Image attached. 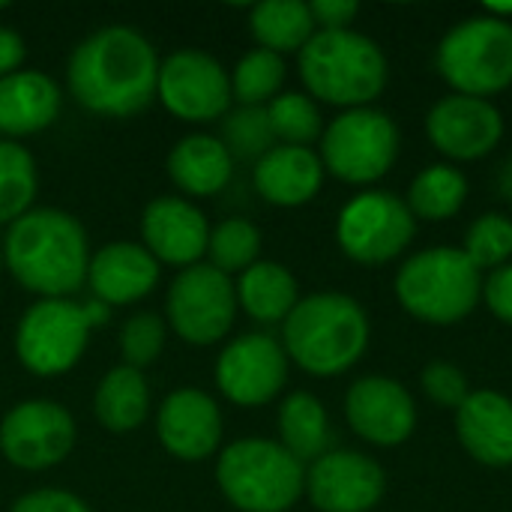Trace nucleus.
Instances as JSON below:
<instances>
[{
  "label": "nucleus",
  "instance_id": "nucleus-1",
  "mask_svg": "<svg viewBox=\"0 0 512 512\" xmlns=\"http://www.w3.org/2000/svg\"><path fill=\"white\" fill-rule=\"evenodd\" d=\"M69 90L93 114L132 117L156 99L159 60L132 27H102L69 57Z\"/></svg>",
  "mask_w": 512,
  "mask_h": 512
},
{
  "label": "nucleus",
  "instance_id": "nucleus-2",
  "mask_svg": "<svg viewBox=\"0 0 512 512\" xmlns=\"http://www.w3.org/2000/svg\"><path fill=\"white\" fill-rule=\"evenodd\" d=\"M3 264L33 294L60 300L81 288L90 267L87 234L63 210H27L9 225L3 240Z\"/></svg>",
  "mask_w": 512,
  "mask_h": 512
},
{
  "label": "nucleus",
  "instance_id": "nucleus-3",
  "mask_svg": "<svg viewBox=\"0 0 512 512\" xmlns=\"http://www.w3.org/2000/svg\"><path fill=\"white\" fill-rule=\"evenodd\" d=\"M285 354L318 378L348 372L369 348V318L345 294H312L285 318Z\"/></svg>",
  "mask_w": 512,
  "mask_h": 512
},
{
  "label": "nucleus",
  "instance_id": "nucleus-4",
  "mask_svg": "<svg viewBox=\"0 0 512 512\" xmlns=\"http://www.w3.org/2000/svg\"><path fill=\"white\" fill-rule=\"evenodd\" d=\"M306 90L330 105L369 108L387 87V57L357 30H318L300 51Z\"/></svg>",
  "mask_w": 512,
  "mask_h": 512
},
{
  "label": "nucleus",
  "instance_id": "nucleus-5",
  "mask_svg": "<svg viewBox=\"0 0 512 512\" xmlns=\"http://www.w3.org/2000/svg\"><path fill=\"white\" fill-rule=\"evenodd\" d=\"M396 297L417 321L447 327L474 312L483 297V273L462 249H426L402 264Z\"/></svg>",
  "mask_w": 512,
  "mask_h": 512
},
{
  "label": "nucleus",
  "instance_id": "nucleus-6",
  "mask_svg": "<svg viewBox=\"0 0 512 512\" xmlns=\"http://www.w3.org/2000/svg\"><path fill=\"white\" fill-rule=\"evenodd\" d=\"M222 495L240 512H288L306 492V471L282 444L246 438L216 465Z\"/></svg>",
  "mask_w": 512,
  "mask_h": 512
},
{
  "label": "nucleus",
  "instance_id": "nucleus-7",
  "mask_svg": "<svg viewBox=\"0 0 512 512\" xmlns=\"http://www.w3.org/2000/svg\"><path fill=\"white\" fill-rule=\"evenodd\" d=\"M108 321L105 303H72L66 297L60 300H39L24 312L15 333V351L24 369H30L39 378H54L69 372L84 348L87 336L96 324Z\"/></svg>",
  "mask_w": 512,
  "mask_h": 512
},
{
  "label": "nucleus",
  "instance_id": "nucleus-8",
  "mask_svg": "<svg viewBox=\"0 0 512 512\" xmlns=\"http://www.w3.org/2000/svg\"><path fill=\"white\" fill-rule=\"evenodd\" d=\"M438 72L462 93L486 99L512 84V24L507 18L474 15L459 21L438 45Z\"/></svg>",
  "mask_w": 512,
  "mask_h": 512
},
{
  "label": "nucleus",
  "instance_id": "nucleus-9",
  "mask_svg": "<svg viewBox=\"0 0 512 512\" xmlns=\"http://www.w3.org/2000/svg\"><path fill=\"white\" fill-rule=\"evenodd\" d=\"M399 156V129L378 108H351L339 114L321 141L324 168L354 186L381 180Z\"/></svg>",
  "mask_w": 512,
  "mask_h": 512
},
{
  "label": "nucleus",
  "instance_id": "nucleus-10",
  "mask_svg": "<svg viewBox=\"0 0 512 512\" xmlns=\"http://www.w3.org/2000/svg\"><path fill=\"white\" fill-rule=\"evenodd\" d=\"M417 219L405 201L390 192H363L351 198L336 222L342 252L366 267H381L414 240Z\"/></svg>",
  "mask_w": 512,
  "mask_h": 512
},
{
  "label": "nucleus",
  "instance_id": "nucleus-11",
  "mask_svg": "<svg viewBox=\"0 0 512 512\" xmlns=\"http://www.w3.org/2000/svg\"><path fill=\"white\" fill-rule=\"evenodd\" d=\"M237 315L234 282L210 264L186 267L168 291V321L189 345L219 342Z\"/></svg>",
  "mask_w": 512,
  "mask_h": 512
},
{
  "label": "nucleus",
  "instance_id": "nucleus-12",
  "mask_svg": "<svg viewBox=\"0 0 512 512\" xmlns=\"http://www.w3.org/2000/svg\"><path fill=\"white\" fill-rule=\"evenodd\" d=\"M156 96L174 117L186 123H210L228 111L231 78L216 57L183 48L159 63Z\"/></svg>",
  "mask_w": 512,
  "mask_h": 512
},
{
  "label": "nucleus",
  "instance_id": "nucleus-13",
  "mask_svg": "<svg viewBox=\"0 0 512 512\" xmlns=\"http://www.w3.org/2000/svg\"><path fill=\"white\" fill-rule=\"evenodd\" d=\"M75 447L72 414L48 399L15 405L0 423V453L24 471L60 465Z\"/></svg>",
  "mask_w": 512,
  "mask_h": 512
},
{
  "label": "nucleus",
  "instance_id": "nucleus-14",
  "mask_svg": "<svg viewBox=\"0 0 512 512\" xmlns=\"http://www.w3.org/2000/svg\"><path fill=\"white\" fill-rule=\"evenodd\" d=\"M288 378L285 348L264 333L234 339L216 360V384L222 396L240 408H258L279 396Z\"/></svg>",
  "mask_w": 512,
  "mask_h": 512
},
{
  "label": "nucleus",
  "instance_id": "nucleus-15",
  "mask_svg": "<svg viewBox=\"0 0 512 512\" xmlns=\"http://www.w3.org/2000/svg\"><path fill=\"white\" fill-rule=\"evenodd\" d=\"M381 465L357 450H327L306 471V495L321 512H369L384 498Z\"/></svg>",
  "mask_w": 512,
  "mask_h": 512
},
{
  "label": "nucleus",
  "instance_id": "nucleus-16",
  "mask_svg": "<svg viewBox=\"0 0 512 512\" xmlns=\"http://www.w3.org/2000/svg\"><path fill=\"white\" fill-rule=\"evenodd\" d=\"M429 141L438 153L456 162L483 159L504 138V117L489 99L477 96H444L426 117Z\"/></svg>",
  "mask_w": 512,
  "mask_h": 512
},
{
  "label": "nucleus",
  "instance_id": "nucleus-17",
  "mask_svg": "<svg viewBox=\"0 0 512 512\" xmlns=\"http://www.w3.org/2000/svg\"><path fill=\"white\" fill-rule=\"evenodd\" d=\"M345 417L351 429L375 447L405 444L417 429V405L411 393L384 375H369L351 384Z\"/></svg>",
  "mask_w": 512,
  "mask_h": 512
},
{
  "label": "nucleus",
  "instance_id": "nucleus-18",
  "mask_svg": "<svg viewBox=\"0 0 512 512\" xmlns=\"http://www.w3.org/2000/svg\"><path fill=\"white\" fill-rule=\"evenodd\" d=\"M141 237L144 249L159 264L186 270L198 264V258L207 252L210 225L192 201L165 195L147 204L141 216Z\"/></svg>",
  "mask_w": 512,
  "mask_h": 512
},
{
  "label": "nucleus",
  "instance_id": "nucleus-19",
  "mask_svg": "<svg viewBox=\"0 0 512 512\" xmlns=\"http://www.w3.org/2000/svg\"><path fill=\"white\" fill-rule=\"evenodd\" d=\"M156 432L171 456L183 462H201L213 456L222 441V414L207 393L177 390L162 402Z\"/></svg>",
  "mask_w": 512,
  "mask_h": 512
},
{
  "label": "nucleus",
  "instance_id": "nucleus-20",
  "mask_svg": "<svg viewBox=\"0 0 512 512\" xmlns=\"http://www.w3.org/2000/svg\"><path fill=\"white\" fill-rule=\"evenodd\" d=\"M87 282L99 303L126 306L156 288L159 261L138 243H108L90 258Z\"/></svg>",
  "mask_w": 512,
  "mask_h": 512
},
{
  "label": "nucleus",
  "instance_id": "nucleus-21",
  "mask_svg": "<svg viewBox=\"0 0 512 512\" xmlns=\"http://www.w3.org/2000/svg\"><path fill=\"white\" fill-rule=\"evenodd\" d=\"M456 435L480 465H512V399L492 390L471 393L456 411Z\"/></svg>",
  "mask_w": 512,
  "mask_h": 512
},
{
  "label": "nucleus",
  "instance_id": "nucleus-22",
  "mask_svg": "<svg viewBox=\"0 0 512 512\" xmlns=\"http://www.w3.org/2000/svg\"><path fill=\"white\" fill-rule=\"evenodd\" d=\"M324 180V162L309 147L276 144L255 162V189L276 207H300L312 201Z\"/></svg>",
  "mask_w": 512,
  "mask_h": 512
},
{
  "label": "nucleus",
  "instance_id": "nucleus-23",
  "mask_svg": "<svg viewBox=\"0 0 512 512\" xmlns=\"http://www.w3.org/2000/svg\"><path fill=\"white\" fill-rule=\"evenodd\" d=\"M60 114V90L57 84L36 72L18 69L0 78V135H36L48 129Z\"/></svg>",
  "mask_w": 512,
  "mask_h": 512
},
{
  "label": "nucleus",
  "instance_id": "nucleus-24",
  "mask_svg": "<svg viewBox=\"0 0 512 512\" xmlns=\"http://www.w3.org/2000/svg\"><path fill=\"white\" fill-rule=\"evenodd\" d=\"M234 171V156L228 147L213 135H189L174 144L168 153V174L171 180L198 198L216 195L228 186Z\"/></svg>",
  "mask_w": 512,
  "mask_h": 512
},
{
  "label": "nucleus",
  "instance_id": "nucleus-25",
  "mask_svg": "<svg viewBox=\"0 0 512 512\" xmlns=\"http://www.w3.org/2000/svg\"><path fill=\"white\" fill-rule=\"evenodd\" d=\"M237 303L249 318L261 324H276L291 315L297 300V279L276 261H258L240 273Z\"/></svg>",
  "mask_w": 512,
  "mask_h": 512
},
{
  "label": "nucleus",
  "instance_id": "nucleus-26",
  "mask_svg": "<svg viewBox=\"0 0 512 512\" xmlns=\"http://www.w3.org/2000/svg\"><path fill=\"white\" fill-rule=\"evenodd\" d=\"M93 411H96V420L114 435L138 429L150 411V390H147L144 375L132 366L111 369L96 390Z\"/></svg>",
  "mask_w": 512,
  "mask_h": 512
},
{
  "label": "nucleus",
  "instance_id": "nucleus-27",
  "mask_svg": "<svg viewBox=\"0 0 512 512\" xmlns=\"http://www.w3.org/2000/svg\"><path fill=\"white\" fill-rule=\"evenodd\" d=\"M282 447L297 462H315L330 447V420L312 393H291L279 408Z\"/></svg>",
  "mask_w": 512,
  "mask_h": 512
},
{
  "label": "nucleus",
  "instance_id": "nucleus-28",
  "mask_svg": "<svg viewBox=\"0 0 512 512\" xmlns=\"http://www.w3.org/2000/svg\"><path fill=\"white\" fill-rule=\"evenodd\" d=\"M249 24L258 45L279 57L285 51H303V45L315 36L309 3L300 0H264L252 9Z\"/></svg>",
  "mask_w": 512,
  "mask_h": 512
},
{
  "label": "nucleus",
  "instance_id": "nucleus-29",
  "mask_svg": "<svg viewBox=\"0 0 512 512\" xmlns=\"http://www.w3.org/2000/svg\"><path fill=\"white\" fill-rule=\"evenodd\" d=\"M468 198V180L453 165H429L423 174L414 177L408 189V210L414 219L441 222L453 219Z\"/></svg>",
  "mask_w": 512,
  "mask_h": 512
},
{
  "label": "nucleus",
  "instance_id": "nucleus-30",
  "mask_svg": "<svg viewBox=\"0 0 512 512\" xmlns=\"http://www.w3.org/2000/svg\"><path fill=\"white\" fill-rule=\"evenodd\" d=\"M36 198V165L33 156L0 138V225L21 219Z\"/></svg>",
  "mask_w": 512,
  "mask_h": 512
},
{
  "label": "nucleus",
  "instance_id": "nucleus-31",
  "mask_svg": "<svg viewBox=\"0 0 512 512\" xmlns=\"http://www.w3.org/2000/svg\"><path fill=\"white\" fill-rule=\"evenodd\" d=\"M285 84V60L267 48H255L234 66L231 75V96L243 105H264L279 96Z\"/></svg>",
  "mask_w": 512,
  "mask_h": 512
},
{
  "label": "nucleus",
  "instance_id": "nucleus-32",
  "mask_svg": "<svg viewBox=\"0 0 512 512\" xmlns=\"http://www.w3.org/2000/svg\"><path fill=\"white\" fill-rule=\"evenodd\" d=\"M258 252H261V234L252 222L225 219L216 228H210L207 255H210V267H216L219 273L225 276L246 273L252 264H258Z\"/></svg>",
  "mask_w": 512,
  "mask_h": 512
},
{
  "label": "nucleus",
  "instance_id": "nucleus-33",
  "mask_svg": "<svg viewBox=\"0 0 512 512\" xmlns=\"http://www.w3.org/2000/svg\"><path fill=\"white\" fill-rule=\"evenodd\" d=\"M267 117L276 141H285L288 147H306L321 135V111L303 93H279L267 105Z\"/></svg>",
  "mask_w": 512,
  "mask_h": 512
},
{
  "label": "nucleus",
  "instance_id": "nucleus-34",
  "mask_svg": "<svg viewBox=\"0 0 512 512\" xmlns=\"http://www.w3.org/2000/svg\"><path fill=\"white\" fill-rule=\"evenodd\" d=\"M222 135H225L222 144L228 147V153L240 159H261L264 153L276 147L267 105H240L237 111L225 117Z\"/></svg>",
  "mask_w": 512,
  "mask_h": 512
},
{
  "label": "nucleus",
  "instance_id": "nucleus-35",
  "mask_svg": "<svg viewBox=\"0 0 512 512\" xmlns=\"http://www.w3.org/2000/svg\"><path fill=\"white\" fill-rule=\"evenodd\" d=\"M462 252L471 264L483 270H498L512 258V219L504 213H483L465 234Z\"/></svg>",
  "mask_w": 512,
  "mask_h": 512
},
{
  "label": "nucleus",
  "instance_id": "nucleus-36",
  "mask_svg": "<svg viewBox=\"0 0 512 512\" xmlns=\"http://www.w3.org/2000/svg\"><path fill=\"white\" fill-rule=\"evenodd\" d=\"M162 348H165V321L159 315L141 312L126 321L123 336H120V351L126 357V366L141 372L159 360Z\"/></svg>",
  "mask_w": 512,
  "mask_h": 512
},
{
  "label": "nucleus",
  "instance_id": "nucleus-37",
  "mask_svg": "<svg viewBox=\"0 0 512 512\" xmlns=\"http://www.w3.org/2000/svg\"><path fill=\"white\" fill-rule=\"evenodd\" d=\"M423 390L426 396L441 405V408H462V402L471 396V387H468V378L459 366L453 363H444V360H435L423 369Z\"/></svg>",
  "mask_w": 512,
  "mask_h": 512
},
{
  "label": "nucleus",
  "instance_id": "nucleus-38",
  "mask_svg": "<svg viewBox=\"0 0 512 512\" xmlns=\"http://www.w3.org/2000/svg\"><path fill=\"white\" fill-rule=\"evenodd\" d=\"M9 512H90V507L81 498L69 495V492L39 489V492H30V495L18 498Z\"/></svg>",
  "mask_w": 512,
  "mask_h": 512
},
{
  "label": "nucleus",
  "instance_id": "nucleus-39",
  "mask_svg": "<svg viewBox=\"0 0 512 512\" xmlns=\"http://www.w3.org/2000/svg\"><path fill=\"white\" fill-rule=\"evenodd\" d=\"M483 297L495 318L512 324V264L492 270L489 279H483Z\"/></svg>",
  "mask_w": 512,
  "mask_h": 512
},
{
  "label": "nucleus",
  "instance_id": "nucleus-40",
  "mask_svg": "<svg viewBox=\"0 0 512 512\" xmlns=\"http://www.w3.org/2000/svg\"><path fill=\"white\" fill-rule=\"evenodd\" d=\"M312 21L321 30H348V24L357 18L360 6L354 0H315L309 3Z\"/></svg>",
  "mask_w": 512,
  "mask_h": 512
},
{
  "label": "nucleus",
  "instance_id": "nucleus-41",
  "mask_svg": "<svg viewBox=\"0 0 512 512\" xmlns=\"http://www.w3.org/2000/svg\"><path fill=\"white\" fill-rule=\"evenodd\" d=\"M24 39L9 30V27H0V78L18 72V66L24 63Z\"/></svg>",
  "mask_w": 512,
  "mask_h": 512
},
{
  "label": "nucleus",
  "instance_id": "nucleus-42",
  "mask_svg": "<svg viewBox=\"0 0 512 512\" xmlns=\"http://www.w3.org/2000/svg\"><path fill=\"white\" fill-rule=\"evenodd\" d=\"M498 189H501V195L512 204V159L510 162H504V168H501V174H498Z\"/></svg>",
  "mask_w": 512,
  "mask_h": 512
},
{
  "label": "nucleus",
  "instance_id": "nucleus-43",
  "mask_svg": "<svg viewBox=\"0 0 512 512\" xmlns=\"http://www.w3.org/2000/svg\"><path fill=\"white\" fill-rule=\"evenodd\" d=\"M0 261H3V258H0Z\"/></svg>",
  "mask_w": 512,
  "mask_h": 512
}]
</instances>
